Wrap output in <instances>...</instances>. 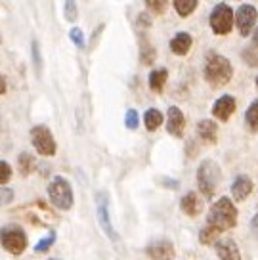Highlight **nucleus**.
Returning <instances> with one entry per match:
<instances>
[{
	"label": "nucleus",
	"mask_w": 258,
	"mask_h": 260,
	"mask_svg": "<svg viewBox=\"0 0 258 260\" xmlns=\"http://www.w3.org/2000/svg\"><path fill=\"white\" fill-rule=\"evenodd\" d=\"M203 73H205V81L209 82L210 86L222 88V86H226L228 82L232 81V77H234V67H232V61H230L226 56L212 52V54L207 56Z\"/></svg>",
	"instance_id": "nucleus-1"
},
{
	"label": "nucleus",
	"mask_w": 258,
	"mask_h": 260,
	"mask_svg": "<svg viewBox=\"0 0 258 260\" xmlns=\"http://www.w3.org/2000/svg\"><path fill=\"white\" fill-rule=\"evenodd\" d=\"M207 226L218 230L220 234L237 226V209L230 197H220L216 203L210 207L207 214Z\"/></svg>",
	"instance_id": "nucleus-2"
},
{
	"label": "nucleus",
	"mask_w": 258,
	"mask_h": 260,
	"mask_svg": "<svg viewBox=\"0 0 258 260\" xmlns=\"http://www.w3.org/2000/svg\"><path fill=\"white\" fill-rule=\"evenodd\" d=\"M220 178H222V171H220L216 161H212V159L201 161L199 169H197V186H199V191L203 193L205 199L214 197Z\"/></svg>",
	"instance_id": "nucleus-3"
},
{
	"label": "nucleus",
	"mask_w": 258,
	"mask_h": 260,
	"mask_svg": "<svg viewBox=\"0 0 258 260\" xmlns=\"http://www.w3.org/2000/svg\"><path fill=\"white\" fill-rule=\"evenodd\" d=\"M48 197L52 205L57 207L59 211H69L73 207V201H75L69 180L63 176H54L48 184Z\"/></svg>",
	"instance_id": "nucleus-4"
},
{
	"label": "nucleus",
	"mask_w": 258,
	"mask_h": 260,
	"mask_svg": "<svg viewBox=\"0 0 258 260\" xmlns=\"http://www.w3.org/2000/svg\"><path fill=\"white\" fill-rule=\"evenodd\" d=\"M0 245L10 254H21L27 249V234L19 226L0 228Z\"/></svg>",
	"instance_id": "nucleus-5"
},
{
	"label": "nucleus",
	"mask_w": 258,
	"mask_h": 260,
	"mask_svg": "<svg viewBox=\"0 0 258 260\" xmlns=\"http://www.w3.org/2000/svg\"><path fill=\"white\" fill-rule=\"evenodd\" d=\"M210 29L214 35H230L234 29V10L230 4H216L210 12Z\"/></svg>",
	"instance_id": "nucleus-6"
},
{
	"label": "nucleus",
	"mask_w": 258,
	"mask_h": 260,
	"mask_svg": "<svg viewBox=\"0 0 258 260\" xmlns=\"http://www.w3.org/2000/svg\"><path fill=\"white\" fill-rule=\"evenodd\" d=\"M31 142L33 147L39 151L44 157H54L57 151L56 140H54V134L50 132L48 126L44 124H37L31 128Z\"/></svg>",
	"instance_id": "nucleus-7"
},
{
	"label": "nucleus",
	"mask_w": 258,
	"mask_h": 260,
	"mask_svg": "<svg viewBox=\"0 0 258 260\" xmlns=\"http://www.w3.org/2000/svg\"><path fill=\"white\" fill-rule=\"evenodd\" d=\"M96 212H98V222H100L102 232H104L105 236L109 237L113 243H117V241H119V236H117L113 224H111V216H109V195H107V191H98Z\"/></svg>",
	"instance_id": "nucleus-8"
},
{
	"label": "nucleus",
	"mask_w": 258,
	"mask_h": 260,
	"mask_svg": "<svg viewBox=\"0 0 258 260\" xmlns=\"http://www.w3.org/2000/svg\"><path fill=\"white\" fill-rule=\"evenodd\" d=\"M258 19V10L252 4H241L237 12H234V23H237V29L241 37H249L252 32V27Z\"/></svg>",
	"instance_id": "nucleus-9"
},
{
	"label": "nucleus",
	"mask_w": 258,
	"mask_h": 260,
	"mask_svg": "<svg viewBox=\"0 0 258 260\" xmlns=\"http://www.w3.org/2000/svg\"><path fill=\"white\" fill-rule=\"evenodd\" d=\"M167 130H169L170 136H174V138H182V136H184L186 117H184L180 107H176V106L169 107V113H167Z\"/></svg>",
	"instance_id": "nucleus-10"
},
{
	"label": "nucleus",
	"mask_w": 258,
	"mask_h": 260,
	"mask_svg": "<svg viewBox=\"0 0 258 260\" xmlns=\"http://www.w3.org/2000/svg\"><path fill=\"white\" fill-rule=\"evenodd\" d=\"M235 107H237L235 98L230 96V94H224V96H220L216 102H214V106H212V115L216 117L218 121L226 122L228 119L235 113Z\"/></svg>",
	"instance_id": "nucleus-11"
},
{
	"label": "nucleus",
	"mask_w": 258,
	"mask_h": 260,
	"mask_svg": "<svg viewBox=\"0 0 258 260\" xmlns=\"http://www.w3.org/2000/svg\"><path fill=\"white\" fill-rule=\"evenodd\" d=\"M214 249L220 260H241V251L234 239H218Z\"/></svg>",
	"instance_id": "nucleus-12"
},
{
	"label": "nucleus",
	"mask_w": 258,
	"mask_h": 260,
	"mask_svg": "<svg viewBox=\"0 0 258 260\" xmlns=\"http://www.w3.org/2000/svg\"><path fill=\"white\" fill-rule=\"evenodd\" d=\"M180 209H182L184 214L191 216V218H194V216H199L203 212V199L195 193V191H187V193L180 199Z\"/></svg>",
	"instance_id": "nucleus-13"
},
{
	"label": "nucleus",
	"mask_w": 258,
	"mask_h": 260,
	"mask_svg": "<svg viewBox=\"0 0 258 260\" xmlns=\"http://www.w3.org/2000/svg\"><path fill=\"white\" fill-rule=\"evenodd\" d=\"M252 189H254V184H252V180L249 176H237L234 180V184H232V197H234L235 201H245L250 193H252Z\"/></svg>",
	"instance_id": "nucleus-14"
},
{
	"label": "nucleus",
	"mask_w": 258,
	"mask_h": 260,
	"mask_svg": "<svg viewBox=\"0 0 258 260\" xmlns=\"http://www.w3.org/2000/svg\"><path fill=\"white\" fill-rule=\"evenodd\" d=\"M147 256L151 260H169L174 254V247L170 241H157L147 247Z\"/></svg>",
	"instance_id": "nucleus-15"
},
{
	"label": "nucleus",
	"mask_w": 258,
	"mask_h": 260,
	"mask_svg": "<svg viewBox=\"0 0 258 260\" xmlns=\"http://www.w3.org/2000/svg\"><path fill=\"white\" fill-rule=\"evenodd\" d=\"M191 44H194L191 35H187V32H178V35L172 37V41H170V50H172V54H176V56H186L187 52L191 50Z\"/></svg>",
	"instance_id": "nucleus-16"
},
{
	"label": "nucleus",
	"mask_w": 258,
	"mask_h": 260,
	"mask_svg": "<svg viewBox=\"0 0 258 260\" xmlns=\"http://www.w3.org/2000/svg\"><path fill=\"white\" fill-rule=\"evenodd\" d=\"M197 134H199V138H203L205 142L216 144L218 124L214 121H210V119H203V121H199V124H197Z\"/></svg>",
	"instance_id": "nucleus-17"
},
{
	"label": "nucleus",
	"mask_w": 258,
	"mask_h": 260,
	"mask_svg": "<svg viewBox=\"0 0 258 260\" xmlns=\"http://www.w3.org/2000/svg\"><path fill=\"white\" fill-rule=\"evenodd\" d=\"M167 79H169V71H167L165 67H163V69H153V71L149 73V79H147L149 88L153 90V92H161V90L165 88Z\"/></svg>",
	"instance_id": "nucleus-18"
},
{
	"label": "nucleus",
	"mask_w": 258,
	"mask_h": 260,
	"mask_svg": "<svg viewBox=\"0 0 258 260\" xmlns=\"http://www.w3.org/2000/svg\"><path fill=\"white\" fill-rule=\"evenodd\" d=\"M144 124L149 132H155L163 124V113L159 109H147L144 113Z\"/></svg>",
	"instance_id": "nucleus-19"
},
{
	"label": "nucleus",
	"mask_w": 258,
	"mask_h": 260,
	"mask_svg": "<svg viewBox=\"0 0 258 260\" xmlns=\"http://www.w3.org/2000/svg\"><path fill=\"white\" fill-rule=\"evenodd\" d=\"M197 6H199L197 0H176V2H174V10L178 12V16L180 17L191 16V12H194Z\"/></svg>",
	"instance_id": "nucleus-20"
},
{
	"label": "nucleus",
	"mask_w": 258,
	"mask_h": 260,
	"mask_svg": "<svg viewBox=\"0 0 258 260\" xmlns=\"http://www.w3.org/2000/svg\"><path fill=\"white\" fill-rule=\"evenodd\" d=\"M155 59H157L155 48L147 41H142V46H140V61L144 65H151Z\"/></svg>",
	"instance_id": "nucleus-21"
},
{
	"label": "nucleus",
	"mask_w": 258,
	"mask_h": 260,
	"mask_svg": "<svg viewBox=\"0 0 258 260\" xmlns=\"http://www.w3.org/2000/svg\"><path fill=\"white\" fill-rule=\"evenodd\" d=\"M245 121L250 132H258V100H254L245 113Z\"/></svg>",
	"instance_id": "nucleus-22"
},
{
	"label": "nucleus",
	"mask_w": 258,
	"mask_h": 260,
	"mask_svg": "<svg viewBox=\"0 0 258 260\" xmlns=\"http://www.w3.org/2000/svg\"><path fill=\"white\" fill-rule=\"evenodd\" d=\"M218 237H220V232L210 226H205L199 232V241H201V245H214L218 241Z\"/></svg>",
	"instance_id": "nucleus-23"
},
{
	"label": "nucleus",
	"mask_w": 258,
	"mask_h": 260,
	"mask_svg": "<svg viewBox=\"0 0 258 260\" xmlns=\"http://www.w3.org/2000/svg\"><path fill=\"white\" fill-rule=\"evenodd\" d=\"M17 165H19V171L23 176L27 174H31L35 171V157L31 153H21L19 155V159H17Z\"/></svg>",
	"instance_id": "nucleus-24"
},
{
	"label": "nucleus",
	"mask_w": 258,
	"mask_h": 260,
	"mask_svg": "<svg viewBox=\"0 0 258 260\" xmlns=\"http://www.w3.org/2000/svg\"><path fill=\"white\" fill-rule=\"evenodd\" d=\"M54 243H56V232H50L44 239H41L39 243L35 245V252H46Z\"/></svg>",
	"instance_id": "nucleus-25"
},
{
	"label": "nucleus",
	"mask_w": 258,
	"mask_h": 260,
	"mask_svg": "<svg viewBox=\"0 0 258 260\" xmlns=\"http://www.w3.org/2000/svg\"><path fill=\"white\" fill-rule=\"evenodd\" d=\"M124 124H126V128L128 130L138 128V124H140V117H138L136 109H128V111H126V115H124Z\"/></svg>",
	"instance_id": "nucleus-26"
},
{
	"label": "nucleus",
	"mask_w": 258,
	"mask_h": 260,
	"mask_svg": "<svg viewBox=\"0 0 258 260\" xmlns=\"http://www.w3.org/2000/svg\"><path fill=\"white\" fill-rule=\"evenodd\" d=\"M63 12H65V19L67 21H77V17H79V10H77V2H65L63 6Z\"/></svg>",
	"instance_id": "nucleus-27"
},
{
	"label": "nucleus",
	"mask_w": 258,
	"mask_h": 260,
	"mask_svg": "<svg viewBox=\"0 0 258 260\" xmlns=\"http://www.w3.org/2000/svg\"><path fill=\"white\" fill-rule=\"evenodd\" d=\"M243 61L247 65H250V67H256L258 65V52L256 48H247L245 52H243Z\"/></svg>",
	"instance_id": "nucleus-28"
},
{
	"label": "nucleus",
	"mask_w": 258,
	"mask_h": 260,
	"mask_svg": "<svg viewBox=\"0 0 258 260\" xmlns=\"http://www.w3.org/2000/svg\"><path fill=\"white\" fill-rule=\"evenodd\" d=\"M69 39L75 42V46H79V48H84V32H82L79 27H73L71 31H69Z\"/></svg>",
	"instance_id": "nucleus-29"
},
{
	"label": "nucleus",
	"mask_w": 258,
	"mask_h": 260,
	"mask_svg": "<svg viewBox=\"0 0 258 260\" xmlns=\"http://www.w3.org/2000/svg\"><path fill=\"white\" fill-rule=\"evenodd\" d=\"M14 201V191L10 187H2L0 186V207H6Z\"/></svg>",
	"instance_id": "nucleus-30"
},
{
	"label": "nucleus",
	"mask_w": 258,
	"mask_h": 260,
	"mask_svg": "<svg viewBox=\"0 0 258 260\" xmlns=\"http://www.w3.org/2000/svg\"><path fill=\"white\" fill-rule=\"evenodd\" d=\"M12 176V167L6 161H0V184H8Z\"/></svg>",
	"instance_id": "nucleus-31"
},
{
	"label": "nucleus",
	"mask_w": 258,
	"mask_h": 260,
	"mask_svg": "<svg viewBox=\"0 0 258 260\" xmlns=\"http://www.w3.org/2000/svg\"><path fill=\"white\" fill-rule=\"evenodd\" d=\"M145 8L151 10V12H155V14H163V12L167 10V2H165V0H161V2H155V0H147V2H145Z\"/></svg>",
	"instance_id": "nucleus-32"
},
{
	"label": "nucleus",
	"mask_w": 258,
	"mask_h": 260,
	"mask_svg": "<svg viewBox=\"0 0 258 260\" xmlns=\"http://www.w3.org/2000/svg\"><path fill=\"white\" fill-rule=\"evenodd\" d=\"M31 54H33V61H35V67H37V73H41V63H42V57H41V54H39V44H37V41H33Z\"/></svg>",
	"instance_id": "nucleus-33"
},
{
	"label": "nucleus",
	"mask_w": 258,
	"mask_h": 260,
	"mask_svg": "<svg viewBox=\"0 0 258 260\" xmlns=\"http://www.w3.org/2000/svg\"><path fill=\"white\" fill-rule=\"evenodd\" d=\"M161 186H165V187H170V189H178L180 187V182L178 180H172V178H161Z\"/></svg>",
	"instance_id": "nucleus-34"
},
{
	"label": "nucleus",
	"mask_w": 258,
	"mask_h": 260,
	"mask_svg": "<svg viewBox=\"0 0 258 260\" xmlns=\"http://www.w3.org/2000/svg\"><path fill=\"white\" fill-rule=\"evenodd\" d=\"M250 230H252V234H254V237L258 239V212L252 216V220H250Z\"/></svg>",
	"instance_id": "nucleus-35"
},
{
	"label": "nucleus",
	"mask_w": 258,
	"mask_h": 260,
	"mask_svg": "<svg viewBox=\"0 0 258 260\" xmlns=\"http://www.w3.org/2000/svg\"><path fill=\"white\" fill-rule=\"evenodd\" d=\"M6 88H8V84H6V79L0 75V96H2V94H6Z\"/></svg>",
	"instance_id": "nucleus-36"
},
{
	"label": "nucleus",
	"mask_w": 258,
	"mask_h": 260,
	"mask_svg": "<svg viewBox=\"0 0 258 260\" xmlns=\"http://www.w3.org/2000/svg\"><path fill=\"white\" fill-rule=\"evenodd\" d=\"M140 23L145 25V27H149V25H151V19L147 17V14H140Z\"/></svg>",
	"instance_id": "nucleus-37"
},
{
	"label": "nucleus",
	"mask_w": 258,
	"mask_h": 260,
	"mask_svg": "<svg viewBox=\"0 0 258 260\" xmlns=\"http://www.w3.org/2000/svg\"><path fill=\"white\" fill-rule=\"evenodd\" d=\"M252 46H254V48H258V29L252 32Z\"/></svg>",
	"instance_id": "nucleus-38"
},
{
	"label": "nucleus",
	"mask_w": 258,
	"mask_h": 260,
	"mask_svg": "<svg viewBox=\"0 0 258 260\" xmlns=\"http://www.w3.org/2000/svg\"><path fill=\"white\" fill-rule=\"evenodd\" d=\"M256 88H258V77H256Z\"/></svg>",
	"instance_id": "nucleus-39"
},
{
	"label": "nucleus",
	"mask_w": 258,
	"mask_h": 260,
	"mask_svg": "<svg viewBox=\"0 0 258 260\" xmlns=\"http://www.w3.org/2000/svg\"><path fill=\"white\" fill-rule=\"evenodd\" d=\"M50 260H59V258H50Z\"/></svg>",
	"instance_id": "nucleus-40"
}]
</instances>
